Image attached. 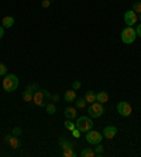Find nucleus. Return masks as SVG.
<instances>
[{
    "mask_svg": "<svg viewBox=\"0 0 141 157\" xmlns=\"http://www.w3.org/2000/svg\"><path fill=\"white\" fill-rule=\"evenodd\" d=\"M51 94L50 91H47V89H38L37 92H34V95H33V101L34 103H35L37 106H41V108H45V105H47L48 102L51 101Z\"/></svg>",
    "mask_w": 141,
    "mask_h": 157,
    "instance_id": "obj_1",
    "label": "nucleus"
},
{
    "mask_svg": "<svg viewBox=\"0 0 141 157\" xmlns=\"http://www.w3.org/2000/svg\"><path fill=\"white\" fill-rule=\"evenodd\" d=\"M18 88V78L14 74H6L3 79V89L6 92H13Z\"/></svg>",
    "mask_w": 141,
    "mask_h": 157,
    "instance_id": "obj_2",
    "label": "nucleus"
},
{
    "mask_svg": "<svg viewBox=\"0 0 141 157\" xmlns=\"http://www.w3.org/2000/svg\"><path fill=\"white\" fill-rule=\"evenodd\" d=\"M76 129H79L80 133H86V132L92 130L93 129V122H92V117L87 116H80L76 119Z\"/></svg>",
    "mask_w": 141,
    "mask_h": 157,
    "instance_id": "obj_3",
    "label": "nucleus"
},
{
    "mask_svg": "<svg viewBox=\"0 0 141 157\" xmlns=\"http://www.w3.org/2000/svg\"><path fill=\"white\" fill-rule=\"evenodd\" d=\"M87 113H89V117H92V119L100 117L102 115L105 113V106H103V103L96 101V102L91 103V106L87 108Z\"/></svg>",
    "mask_w": 141,
    "mask_h": 157,
    "instance_id": "obj_4",
    "label": "nucleus"
},
{
    "mask_svg": "<svg viewBox=\"0 0 141 157\" xmlns=\"http://www.w3.org/2000/svg\"><path fill=\"white\" fill-rule=\"evenodd\" d=\"M135 37H137L135 30L130 26H127L126 29L121 31V41H123L124 44H133L134 41H135Z\"/></svg>",
    "mask_w": 141,
    "mask_h": 157,
    "instance_id": "obj_5",
    "label": "nucleus"
},
{
    "mask_svg": "<svg viewBox=\"0 0 141 157\" xmlns=\"http://www.w3.org/2000/svg\"><path fill=\"white\" fill-rule=\"evenodd\" d=\"M102 139H103V136H102V133L100 132H98V130H89V132H86V142L89 143V144H99V143L102 142Z\"/></svg>",
    "mask_w": 141,
    "mask_h": 157,
    "instance_id": "obj_6",
    "label": "nucleus"
},
{
    "mask_svg": "<svg viewBox=\"0 0 141 157\" xmlns=\"http://www.w3.org/2000/svg\"><path fill=\"white\" fill-rule=\"evenodd\" d=\"M117 112L120 113V116H124V117H127V116H130L131 115V112H133V109H131V105L128 102H119L117 103Z\"/></svg>",
    "mask_w": 141,
    "mask_h": 157,
    "instance_id": "obj_7",
    "label": "nucleus"
},
{
    "mask_svg": "<svg viewBox=\"0 0 141 157\" xmlns=\"http://www.w3.org/2000/svg\"><path fill=\"white\" fill-rule=\"evenodd\" d=\"M124 23L127 26L133 27L135 23H137V13H134L133 10H128L124 13Z\"/></svg>",
    "mask_w": 141,
    "mask_h": 157,
    "instance_id": "obj_8",
    "label": "nucleus"
},
{
    "mask_svg": "<svg viewBox=\"0 0 141 157\" xmlns=\"http://www.w3.org/2000/svg\"><path fill=\"white\" fill-rule=\"evenodd\" d=\"M117 135V128L116 126H106L105 130H103V136H105L106 139H113L114 136Z\"/></svg>",
    "mask_w": 141,
    "mask_h": 157,
    "instance_id": "obj_9",
    "label": "nucleus"
},
{
    "mask_svg": "<svg viewBox=\"0 0 141 157\" xmlns=\"http://www.w3.org/2000/svg\"><path fill=\"white\" fill-rule=\"evenodd\" d=\"M13 24H14V17L13 16H6L2 20V26L4 29H10V27H13Z\"/></svg>",
    "mask_w": 141,
    "mask_h": 157,
    "instance_id": "obj_10",
    "label": "nucleus"
},
{
    "mask_svg": "<svg viewBox=\"0 0 141 157\" xmlns=\"http://www.w3.org/2000/svg\"><path fill=\"white\" fill-rule=\"evenodd\" d=\"M64 99H65V102H75L76 101L75 89H69V91H66L65 95H64Z\"/></svg>",
    "mask_w": 141,
    "mask_h": 157,
    "instance_id": "obj_11",
    "label": "nucleus"
},
{
    "mask_svg": "<svg viewBox=\"0 0 141 157\" xmlns=\"http://www.w3.org/2000/svg\"><path fill=\"white\" fill-rule=\"evenodd\" d=\"M64 115H65L66 119L72 121V119H75L76 117V109L75 108H72V106H68V108L65 109V112H64Z\"/></svg>",
    "mask_w": 141,
    "mask_h": 157,
    "instance_id": "obj_12",
    "label": "nucleus"
},
{
    "mask_svg": "<svg viewBox=\"0 0 141 157\" xmlns=\"http://www.w3.org/2000/svg\"><path fill=\"white\" fill-rule=\"evenodd\" d=\"M96 101H98V102H100V103H106L109 101L107 92H105V91L98 92V94H96Z\"/></svg>",
    "mask_w": 141,
    "mask_h": 157,
    "instance_id": "obj_13",
    "label": "nucleus"
},
{
    "mask_svg": "<svg viewBox=\"0 0 141 157\" xmlns=\"http://www.w3.org/2000/svg\"><path fill=\"white\" fill-rule=\"evenodd\" d=\"M85 101H86V103H93L96 102V94H95L93 91H87L86 94H85Z\"/></svg>",
    "mask_w": 141,
    "mask_h": 157,
    "instance_id": "obj_14",
    "label": "nucleus"
},
{
    "mask_svg": "<svg viewBox=\"0 0 141 157\" xmlns=\"http://www.w3.org/2000/svg\"><path fill=\"white\" fill-rule=\"evenodd\" d=\"M61 154L65 157H75V151H73V147H64L61 149Z\"/></svg>",
    "mask_w": 141,
    "mask_h": 157,
    "instance_id": "obj_15",
    "label": "nucleus"
},
{
    "mask_svg": "<svg viewBox=\"0 0 141 157\" xmlns=\"http://www.w3.org/2000/svg\"><path fill=\"white\" fill-rule=\"evenodd\" d=\"M95 150L91 149V147H86V149H83L80 151V157H95Z\"/></svg>",
    "mask_w": 141,
    "mask_h": 157,
    "instance_id": "obj_16",
    "label": "nucleus"
},
{
    "mask_svg": "<svg viewBox=\"0 0 141 157\" xmlns=\"http://www.w3.org/2000/svg\"><path fill=\"white\" fill-rule=\"evenodd\" d=\"M73 146H75V143L66 140L65 137H61V139H59V147H61V149H64V147H73Z\"/></svg>",
    "mask_w": 141,
    "mask_h": 157,
    "instance_id": "obj_17",
    "label": "nucleus"
},
{
    "mask_svg": "<svg viewBox=\"0 0 141 157\" xmlns=\"http://www.w3.org/2000/svg\"><path fill=\"white\" fill-rule=\"evenodd\" d=\"M45 110H47L48 115H54V113H57V106L54 103H47L45 105Z\"/></svg>",
    "mask_w": 141,
    "mask_h": 157,
    "instance_id": "obj_18",
    "label": "nucleus"
},
{
    "mask_svg": "<svg viewBox=\"0 0 141 157\" xmlns=\"http://www.w3.org/2000/svg\"><path fill=\"white\" fill-rule=\"evenodd\" d=\"M9 143L11 144V147H13V149H18V146H20V142H18V137H17V136H10V140H9Z\"/></svg>",
    "mask_w": 141,
    "mask_h": 157,
    "instance_id": "obj_19",
    "label": "nucleus"
},
{
    "mask_svg": "<svg viewBox=\"0 0 141 157\" xmlns=\"http://www.w3.org/2000/svg\"><path fill=\"white\" fill-rule=\"evenodd\" d=\"M76 108H79V109H83L85 106H86V101H85V98H78L75 102Z\"/></svg>",
    "mask_w": 141,
    "mask_h": 157,
    "instance_id": "obj_20",
    "label": "nucleus"
},
{
    "mask_svg": "<svg viewBox=\"0 0 141 157\" xmlns=\"http://www.w3.org/2000/svg\"><path fill=\"white\" fill-rule=\"evenodd\" d=\"M33 95L34 94H31V92H28V91L23 92V99H24V102H31V101H33Z\"/></svg>",
    "mask_w": 141,
    "mask_h": 157,
    "instance_id": "obj_21",
    "label": "nucleus"
},
{
    "mask_svg": "<svg viewBox=\"0 0 141 157\" xmlns=\"http://www.w3.org/2000/svg\"><path fill=\"white\" fill-rule=\"evenodd\" d=\"M103 151H105V149H103V146H100V143L96 144V147H95V154L100 157V156H103Z\"/></svg>",
    "mask_w": 141,
    "mask_h": 157,
    "instance_id": "obj_22",
    "label": "nucleus"
},
{
    "mask_svg": "<svg viewBox=\"0 0 141 157\" xmlns=\"http://www.w3.org/2000/svg\"><path fill=\"white\" fill-rule=\"evenodd\" d=\"M64 124H65V129H66V130H71V132H72L73 129L76 128V124L72 123V121H69V119H66V122Z\"/></svg>",
    "mask_w": 141,
    "mask_h": 157,
    "instance_id": "obj_23",
    "label": "nucleus"
},
{
    "mask_svg": "<svg viewBox=\"0 0 141 157\" xmlns=\"http://www.w3.org/2000/svg\"><path fill=\"white\" fill-rule=\"evenodd\" d=\"M38 89H40V88H38V85H37V84H31V85H28V86H27V89H25V91H28V92H31V94H34V92H37Z\"/></svg>",
    "mask_w": 141,
    "mask_h": 157,
    "instance_id": "obj_24",
    "label": "nucleus"
},
{
    "mask_svg": "<svg viewBox=\"0 0 141 157\" xmlns=\"http://www.w3.org/2000/svg\"><path fill=\"white\" fill-rule=\"evenodd\" d=\"M133 11L134 13H137V14H140L141 13V3L140 2H135V3L133 4Z\"/></svg>",
    "mask_w": 141,
    "mask_h": 157,
    "instance_id": "obj_25",
    "label": "nucleus"
},
{
    "mask_svg": "<svg viewBox=\"0 0 141 157\" xmlns=\"http://www.w3.org/2000/svg\"><path fill=\"white\" fill-rule=\"evenodd\" d=\"M6 74H7V68H6V65L3 62H0V77H3Z\"/></svg>",
    "mask_w": 141,
    "mask_h": 157,
    "instance_id": "obj_26",
    "label": "nucleus"
},
{
    "mask_svg": "<svg viewBox=\"0 0 141 157\" xmlns=\"http://www.w3.org/2000/svg\"><path fill=\"white\" fill-rule=\"evenodd\" d=\"M72 136H73V137H75V139H78V137H79V136H80V130H79V129H73V130H72Z\"/></svg>",
    "mask_w": 141,
    "mask_h": 157,
    "instance_id": "obj_27",
    "label": "nucleus"
},
{
    "mask_svg": "<svg viewBox=\"0 0 141 157\" xmlns=\"http://www.w3.org/2000/svg\"><path fill=\"white\" fill-rule=\"evenodd\" d=\"M20 135H21V129H20V128H14V129H13V136H17V137H18Z\"/></svg>",
    "mask_w": 141,
    "mask_h": 157,
    "instance_id": "obj_28",
    "label": "nucleus"
},
{
    "mask_svg": "<svg viewBox=\"0 0 141 157\" xmlns=\"http://www.w3.org/2000/svg\"><path fill=\"white\" fill-rule=\"evenodd\" d=\"M79 88H80V82L79 81H75V82L72 84V89H75L76 91V89H79Z\"/></svg>",
    "mask_w": 141,
    "mask_h": 157,
    "instance_id": "obj_29",
    "label": "nucleus"
},
{
    "mask_svg": "<svg viewBox=\"0 0 141 157\" xmlns=\"http://www.w3.org/2000/svg\"><path fill=\"white\" fill-rule=\"evenodd\" d=\"M41 6L47 9V7H50V6H51V2H50V0H44L43 3H41Z\"/></svg>",
    "mask_w": 141,
    "mask_h": 157,
    "instance_id": "obj_30",
    "label": "nucleus"
},
{
    "mask_svg": "<svg viewBox=\"0 0 141 157\" xmlns=\"http://www.w3.org/2000/svg\"><path fill=\"white\" fill-rule=\"evenodd\" d=\"M135 34H137L138 37H141V23H140V24H138V27H137V29H135Z\"/></svg>",
    "mask_w": 141,
    "mask_h": 157,
    "instance_id": "obj_31",
    "label": "nucleus"
},
{
    "mask_svg": "<svg viewBox=\"0 0 141 157\" xmlns=\"http://www.w3.org/2000/svg\"><path fill=\"white\" fill-rule=\"evenodd\" d=\"M3 36H4V27L0 26V38H3Z\"/></svg>",
    "mask_w": 141,
    "mask_h": 157,
    "instance_id": "obj_32",
    "label": "nucleus"
},
{
    "mask_svg": "<svg viewBox=\"0 0 141 157\" xmlns=\"http://www.w3.org/2000/svg\"><path fill=\"white\" fill-rule=\"evenodd\" d=\"M58 98H59L58 95H54V96H52V98H51V99H52V101H54V102H55V101H58Z\"/></svg>",
    "mask_w": 141,
    "mask_h": 157,
    "instance_id": "obj_33",
    "label": "nucleus"
},
{
    "mask_svg": "<svg viewBox=\"0 0 141 157\" xmlns=\"http://www.w3.org/2000/svg\"><path fill=\"white\" fill-rule=\"evenodd\" d=\"M137 20H140V21H141V13H140V14L137 16Z\"/></svg>",
    "mask_w": 141,
    "mask_h": 157,
    "instance_id": "obj_34",
    "label": "nucleus"
}]
</instances>
